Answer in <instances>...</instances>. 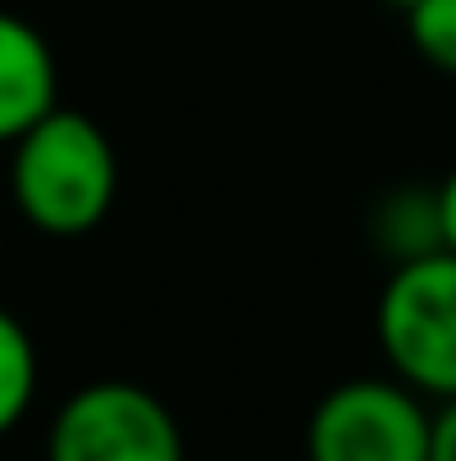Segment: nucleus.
Here are the masks:
<instances>
[{
  "label": "nucleus",
  "mask_w": 456,
  "mask_h": 461,
  "mask_svg": "<svg viewBox=\"0 0 456 461\" xmlns=\"http://www.w3.org/2000/svg\"><path fill=\"white\" fill-rule=\"evenodd\" d=\"M370 241L376 252L397 263L408 258H424V252H441L446 236H441V194L424 188V183H403V188H387L370 210Z\"/></svg>",
  "instance_id": "6"
},
{
  "label": "nucleus",
  "mask_w": 456,
  "mask_h": 461,
  "mask_svg": "<svg viewBox=\"0 0 456 461\" xmlns=\"http://www.w3.org/2000/svg\"><path fill=\"white\" fill-rule=\"evenodd\" d=\"M49 108H59V59L27 16L0 11V145L32 129Z\"/></svg>",
  "instance_id": "5"
},
{
  "label": "nucleus",
  "mask_w": 456,
  "mask_h": 461,
  "mask_svg": "<svg viewBox=\"0 0 456 461\" xmlns=\"http://www.w3.org/2000/svg\"><path fill=\"white\" fill-rule=\"evenodd\" d=\"M435 194H441V236H446V252H456V167L446 183H435Z\"/></svg>",
  "instance_id": "10"
},
{
  "label": "nucleus",
  "mask_w": 456,
  "mask_h": 461,
  "mask_svg": "<svg viewBox=\"0 0 456 461\" xmlns=\"http://www.w3.org/2000/svg\"><path fill=\"white\" fill-rule=\"evenodd\" d=\"M306 461H430V408L397 375L343 381L312 408Z\"/></svg>",
  "instance_id": "4"
},
{
  "label": "nucleus",
  "mask_w": 456,
  "mask_h": 461,
  "mask_svg": "<svg viewBox=\"0 0 456 461\" xmlns=\"http://www.w3.org/2000/svg\"><path fill=\"white\" fill-rule=\"evenodd\" d=\"M38 397V344L16 312L0 306V435H11Z\"/></svg>",
  "instance_id": "7"
},
{
  "label": "nucleus",
  "mask_w": 456,
  "mask_h": 461,
  "mask_svg": "<svg viewBox=\"0 0 456 461\" xmlns=\"http://www.w3.org/2000/svg\"><path fill=\"white\" fill-rule=\"evenodd\" d=\"M430 461H456V397H441L430 413Z\"/></svg>",
  "instance_id": "9"
},
{
  "label": "nucleus",
  "mask_w": 456,
  "mask_h": 461,
  "mask_svg": "<svg viewBox=\"0 0 456 461\" xmlns=\"http://www.w3.org/2000/svg\"><path fill=\"white\" fill-rule=\"evenodd\" d=\"M118 156L103 123L76 108H49L11 140V204L43 236L76 241L114 215Z\"/></svg>",
  "instance_id": "1"
},
{
  "label": "nucleus",
  "mask_w": 456,
  "mask_h": 461,
  "mask_svg": "<svg viewBox=\"0 0 456 461\" xmlns=\"http://www.w3.org/2000/svg\"><path fill=\"white\" fill-rule=\"evenodd\" d=\"M43 461H188L172 408L134 381H92L70 392L49 424Z\"/></svg>",
  "instance_id": "3"
},
{
  "label": "nucleus",
  "mask_w": 456,
  "mask_h": 461,
  "mask_svg": "<svg viewBox=\"0 0 456 461\" xmlns=\"http://www.w3.org/2000/svg\"><path fill=\"white\" fill-rule=\"evenodd\" d=\"M387 5H408V0H387Z\"/></svg>",
  "instance_id": "11"
},
{
  "label": "nucleus",
  "mask_w": 456,
  "mask_h": 461,
  "mask_svg": "<svg viewBox=\"0 0 456 461\" xmlns=\"http://www.w3.org/2000/svg\"><path fill=\"white\" fill-rule=\"evenodd\" d=\"M376 344L419 397H456V252H424L387 274Z\"/></svg>",
  "instance_id": "2"
},
{
  "label": "nucleus",
  "mask_w": 456,
  "mask_h": 461,
  "mask_svg": "<svg viewBox=\"0 0 456 461\" xmlns=\"http://www.w3.org/2000/svg\"><path fill=\"white\" fill-rule=\"evenodd\" d=\"M403 22H408L414 54L430 70L456 76V0H408L403 5Z\"/></svg>",
  "instance_id": "8"
}]
</instances>
